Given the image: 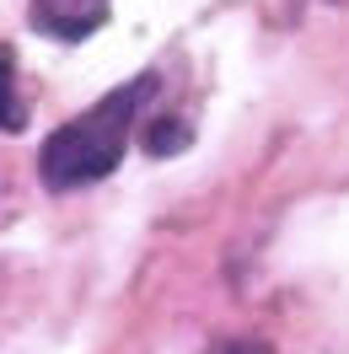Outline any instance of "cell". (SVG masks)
I'll return each instance as SVG.
<instances>
[{
  "label": "cell",
  "instance_id": "cell-5",
  "mask_svg": "<svg viewBox=\"0 0 349 354\" xmlns=\"http://www.w3.org/2000/svg\"><path fill=\"white\" fill-rule=\"evenodd\" d=\"M220 354H274V349H269V344H258V338H231Z\"/></svg>",
  "mask_w": 349,
  "mask_h": 354
},
{
  "label": "cell",
  "instance_id": "cell-2",
  "mask_svg": "<svg viewBox=\"0 0 349 354\" xmlns=\"http://www.w3.org/2000/svg\"><path fill=\"white\" fill-rule=\"evenodd\" d=\"M102 22H108V0H33V27L65 38V44L91 38Z\"/></svg>",
  "mask_w": 349,
  "mask_h": 354
},
{
  "label": "cell",
  "instance_id": "cell-1",
  "mask_svg": "<svg viewBox=\"0 0 349 354\" xmlns=\"http://www.w3.org/2000/svg\"><path fill=\"white\" fill-rule=\"evenodd\" d=\"M156 97V75H134L124 86H113L97 108L75 113L70 124L44 140V156H38V177H44L54 194H70V188H87L97 177H108L124 151H129V129L134 118L151 108Z\"/></svg>",
  "mask_w": 349,
  "mask_h": 354
},
{
  "label": "cell",
  "instance_id": "cell-4",
  "mask_svg": "<svg viewBox=\"0 0 349 354\" xmlns=\"http://www.w3.org/2000/svg\"><path fill=\"white\" fill-rule=\"evenodd\" d=\"M183 145H188V124H177V118H156L145 129V151L151 156H177Z\"/></svg>",
  "mask_w": 349,
  "mask_h": 354
},
{
  "label": "cell",
  "instance_id": "cell-3",
  "mask_svg": "<svg viewBox=\"0 0 349 354\" xmlns=\"http://www.w3.org/2000/svg\"><path fill=\"white\" fill-rule=\"evenodd\" d=\"M22 124H27V108L17 97V59H11V48H0V129L17 134Z\"/></svg>",
  "mask_w": 349,
  "mask_h": 354
}]
</instances>
